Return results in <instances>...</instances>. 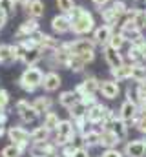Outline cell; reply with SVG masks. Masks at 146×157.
Wrapping results in <instances>:
<instances>
[{
  "mask_svg": "<svg viewBox=\"0 0 146 157\" xmlns=\"http://www.w3.org/2000/svg\"><path fill=\"white\" fill-rule=\"evenodd\" d=\"M68 17H70V22H71V29L70 31L75 33V35H88V33H91L95 29V18L84 7H77L75 6L71 13H68Z\"/></svg>",
  "mask_w": 146,
  "mask_h": 157,
  "instance_id": "6da1fadb",
  "label": "cell"
},
{
  "mask_svg": "<svg viewBox=\"0 0 146 157\" xmlns=\"http://www.w3.org/2000/svg\"><path fill=\"white\" fill-rule=\"evenodd\" d=\"M42 78H44V71L36 66H28L22 75L18 78V86L26 91V93H33L36 88L42 86Z\"/></svg>",
  "mask_w": 146,
  "mask_h": 157,
  "instance_id": "7a4b0ae2",
  "label": "cell"
},
{
  "mask_svg": "<svg viewBox=\"0 0 146 157\" xmlns=\"http://www.w3.org/2000/svg\"><path fill=\"white\" fill-rule=\"evenodd\" d=\"M79 137V133H77V130H75V124H73L71 119H60V122H59V126H57V130H55V139H53V143L59 146V148H62V146H66V144H71L75 143V139Z\"/></svg>",
  "mask_w": 146,
  "mask_h": 157,
  "instance_id": "3957f363",
  "label": "cell"
},
{
  "mask_svg": "<svg viewBox=\"0 0 146 157\" xmlns=\"http://www.w3.org/2000/svg\"><path fill=\"white\" fill-rule=\"evenodd\" d=\"M7 139L17 144L22 152H28L29 150V132L24 128V126H9L7 128Z\"/></svg>",
  "mask_w": 146,
  "mask_h": 157,
  "instance_id": "277c9868",
  "label": "cell"
},
{
  "mask_svg": "<svg viewBox=\"0 0 146 157\" xmlns=\"http://www.w3.org/2000/svg\"><path fill=\"white\" fill-rule=\"evenodd\" d=\"M59 154V146L49 139L44 143H36V144H29V155L31 157H51Z\"/></svg>",
  "mask_w": 146,
  "mask_h": 157,
  "instance_id": "5b68a950",
  "label": "cell"
},
{
  "mask_svg": "<svg viewBox=\"0 0 146 157\" xmlns=\"http://www.w3.org/2000/svg\"><path fill=\"white\" fill-rule=\"evenodd\" d=\"M108 106H104V104H101V102H95L93 106H90L88 110H86V119H88V122L91 124V126H99V124H102L104 122V119L108 115Z\"/></svg>",
  "mask_w": 146,
  "mask_h": 157,
  "instance_id": "8992f818",
  "label": "cell"
},
{
  "mask_svg": "<svg viewBox=\"0 0 146 157\" xmlns=\"http://www.w3.org/2000/svg\"><path fill=\"white\" fill-rule=\"evenodd\" d=\"M137 115H139V104L135 102V99H126L119 108V117L130 124L135 121Z\"/></svg>",
  "mask_w": 146,
  "mask_h": 157,
  "instance_id": "52a82bcc",
  "label": "cell"
},
{
  "mask_svg": "<svg viewBox=\"0 0 146 157\" xmlns=\"http://www.w3.org/2000/svg\"><path fill=\"white\" fill-rule=\"evenodd\" d=\"M124 157H146V148H144V141L143 139H132L124 143L122 148Z\"/></svg>",
  "mask_w": 146,
  "mask_h": 157,
  "instance_id": "ba28073f",
  "label": "cell"
},
{
  "mask_svg": "<svg viewBox=\"0 0 146 157\" xmlns=\"http://www.w3.org/2000/svg\"><path fill=\"white\" fill-rule=\"evenodd\" d=\"M99 82H101V80H99L97 77L88 75V77L84 78V80H82L75 90H73V91L77 93V97H79V99H80L82 95H86V93H95V95H97V91H99Z\"/></svg>",
  "mask_w": 146,
  "mask_h": 157,
  "instance_id": "9c48e42d",
  "label": "cell"
},
{
  "mask_svg": "<svg viewBox=\"0 0 146 157\" xmlns=\"http://www.w3.org/2000/svg\"><path fill=\"white\" fill-rule=\"evenodd\" d=\"M99 93L104 97V99H117L119 97V93H121V86H119V82L117 80H113V78H108V80H101L99 82Z\"/></svg>",
  "mask_w": 146,
  "mask_h": 157,
  "instance_id": "30bf717a",
  "label": "cell"
},
{
  "mask_svg": "<svg viewBox=\"0 0 146 157\" xmlns=\"http://www.w3.org/2000/svg\"><path fill=\"white\" fill-rule=\"evenodd\" d=\"M102 53H104V60H106V64L110 68H119V66L124 64V57H122L121 49H115L110 44H106L102 48Z\"/></svg>",
  "mask_w": 146,
  "mask_h": 157,
  "instance_id": "8fae6325",
  "label": "cell"
},
{
  "mask_svg": "<svg viewBox=\"0 0 146 157\" xmlns=\"http://www.w3.org/2000/svg\"><path fill=\"white\" fill-rule=\"evenodd\" d=\"M36 31H38V20H36V18H28V20H24V22L18 26V29H17V33H15V39H18V40L28 39V37L35 35Z\"/></svg>",
  "mask_w": 146,
  "mask_h": 157,
  "instance_id": "7c38bea8",
  "label": "cell"
},
{
  "mask_svg": "<svg viewBox=\"0 0 146 157\" xmlns=\"http://www.w3.org/2000/svg\"><path fill=\"white\" fill-rule=\"evenodd\" d=\"M60 84H62V78H60V75L57 71H48V73H44L40 88L44 91H48V93H53V91H57L60 88Z\"/></svg>",
  "mask_w": 146,
  "mask_h": 157,
  "instance_id": "4fadbf2b",
  "label": "cell"
},
{
  "mask_svg": "<svg viewBox=\"0 0 146 157\" xmlns=\"http://www.w3.org/2000/svg\"><path fill=\"white\" fill-rule=\"evenodd\" d=\"M68 44V49L71 51V55H79V53H84V51H90V49H95V42L93 39H75L71 42H66Z\"/></svg>",
  "mask_w": 146,
  "mask_h": 157,
  "instance_id": "5bb4252c",
  "label": "cell"
},
{
  "mask_svg": "<svg viewBox=\"0 0 146 157\" xmlns=\"http://www.w3.org/2000/svg\"><path fill=\"white\" fill-rule=\"evenodd\" d=\"M51 29H53V33H57V35H64V33H68V31L71 29L70 17L64 15V13L53 17V18H51Z\"/></svg>",
  "mask_w": 146,
  "mask_h": 157,
  "instance_id": "9a60e30c",
  "label": "cell"
},
{
  "mask_svg": "<svg viewBox=\"0 0 146 157\" xmlns=\"http://www.w3.org/2000/svg\"><path fill=\"white\" fill-rule=\"evenodd\" d=\"M110 130L117 135L119 143H126V141H128V122H126V121H122L119 115L111 121Z\"/></svg>",
  "mask_w": 146,
  "mask_h": 157,
  "instance_id": "2e32d148",
  "label": "cell"
},
{
  "mask_svg": "<svg viewBox=\"0 0 146 157\" xmlns=\"http://www.w3.org/2000/svg\"><path fill=\"white\" fill-rule=\"evenodd\" d=\"M42 59H44V55H42L40 48H38V46H33V48H28V49L22 53V59H20V60H22L26 66H36Z\"/></svg>",
  "mask_w": 146,
  "mask_h": 157,
  "instance_id": "e0dca14e",
  "label": "cell"
},
{
  "mask_svg": "<svg viewBox=\"0 0 146 157\" xmlns=\"http://www.w3.org/2000/svg\"><path fill=\"white\" fill-rule=\"evenodd\" d=\"M111 33H113V28L108 26V24H102V26H99V28L93 29V42H95V44H101V46L104 48L110 42Z\"/></svg>",
  "mask_w": 146,
  "mask_h": 157,
  "instance_id": "ac0fdd59",
  "label": "cell"
},
{
  "mask_svg": "<svg viewBox=\"0 0 146 157\" xmlns=\"http://www.w3.org/2000/svg\"><path fill=\"white\" fill-rule=\"evenodd\" d=\"M80 141H82V146H86V148H95V146H99V141H101V130L88 128V130L80 135Z\"/></svg>",
  "mask_w": 146,
  "mask_h": 157,
  "instance_id": "d6986e66",
  "label": "cell"
},
{
  "mask_svg": "<svg viewBox=\"0 0 146 157\" xmlns=\"http://www.w3.org/2000/svg\"><path fill=\"white\" fill-rule=\"evenodd\" d=\"M24 7H26L28 17H29V18H36V20H38V18L44 15V11H46V6H44L42 0H29Z\"/></svg>",
  "mask_w": 146,
  "mask_h": 157,
  "instance_id": "ffe728a7",
  "label": "cell"
},
{
  "mask_svg": "<svg viewBox=\"0 0 146 157\" xmlns=\"http://www.w3.org/2000/svg\"><path fill=\"white\" fill-rule=\"evenodd\" d=\"M49 139H51V132H49L46 126H42V124L29 132V143H31V144L44 143V141H49Z\"/></svg>",
  "mask_w": 146,
  "mask_h": 157,
  "instance_id": "44dd1931",
  "label": "cell"
},
{
  "mask_svg": "<svg viewBox=\"0 0 146 157\" xmlns=\"http://www.w3.org/2000/svg\"><path fill=\"white\" fill-rule=\"evenodd\" d=\"M117 144H119L117 135H115L110 128H102V130H101V141H99V146H102V148H117Z\"/></svg>",
  "mask_w": 146,
  "mask_h": 157,
  "instance_id": "7402d4cb",
  "label": "cell"
},
{
  "mask_svg": "<svg viewBox=\"0 0 146 157\" xmlns=\"http://www.w3.org/2000/svg\"><path fill=\"white\" fill-rule=\"evenodd\" d=\"M31 104H33V108H35L36 112L42 115V113H46V112H51V108H53V99L48 97V95H40V97H35V101H33Z\"/></svg>",
  "mask_w": 146,
  "mask_h": 157,
  "instance_id": "603a6c76",
  "label": "cell"
},
{
  "mask_svg": "<svg viewBox=\"0 0 146 157\" xmlns=\"http://www.w3.org/2000/svg\"><path fill=\"white\" fill-rule=\"evenodd\" d=\"M0 60H2V64L18 62V59L15 55V49H13V44H0Z\"/></svg>",
  "mask_w": 146,
  "mask_h": 157,
  "instance_id": "cb8c5ba5",
  "label": "cell"
},
{
  "mask_svg": "<svg viewBox=\"0 0 146 157\" xmlns=\"http://www.w3.org/2000/svg\"><path fill=\"white\" fill-rule=\"evenodd\" d=\"M111 77H113V80H117V82H122V80L132 78V64H126L124 62L119 68H111Z\"/></svg>",
  "mask_w": 146,
  "mask_h": 157,
  "instance_id": "d4e9b609",
  "label": "cell"
},
{
  "mask_svg": "<svg viewBox=\"0 0 146 157\" xmlns=\"http://www.w3.org/2000/svg\"><path fill=\"white\" fill-rule=\"evenodd\" d=\"M101 17H102V20H104V24H108V26H115L117 22H121V17L115 13V9L110 6V7H101Z\"/></svg>",
  "mask_w": 146,
  "mask_h": 157,
  "instance_id": "484cf974",
  "label": "cell"
},
{
  "mask_svg": "<svg viewBox=\"0 0 146 157\" xmlns=\"http://www.w3.org/2000/svg\"><path fill=\"white\" fill-rule=\"evenodd\" d=\"M75 102H79V97H77V93L73 91V90H68V91H62L60 95H59V104L62 106V108H71Z\"/></svg>",
  "mask_w": 146,
  "mask_h": 157,
  "instance_id": "4316f807",
  "label": "cell"
},
{
  "mask_svg": "<svg viewBox=\"0 0 146 157\" xmlns=\"http://www.w3.org/2000/svg\"><path fill=\"white\" fill-rule=\"evenodd\" d=\"M18 117H20V121H22L24 124H33L35 121H38L40 113H38L35 108H33V104H29L28 108H24V110L18 113Z\"/></svg>",
  "mask_w": 146,
  "mask_h": 157,
  "instance_id": "83f0119b",
  "label": "cell"
},
{
  "mask_svg": "<svg viewBox=\"0 0 146 157\" xmlns=\"http://www.w3.org/2000/svg\"><path fill=\"white\" fill-rule=\"evenodd\" d=\"M59 122H60V117L55 112H46L44 117H42V126H46L49 132H55L57 126H59Z\"/></svg>",
  "mask_w": 146,
  "mask_h": 157,
  "instance_id": "f1b7e54d",
  "label": "cell"
},
{
  "mask_svg": "<svg viewBox=\"0 0 146 157\" xmlns=\"http://www.w3.org/2000/svg\"><path fill=\"white\" fill-rule=\"evenodd\" d=\"M132 64V80L133 82H141L146 78V66L143 62H130Z\"/></svg>",
  "mask_w": 146,
  "mask_h": 157,
  "instance_id": "f546056e",
  "label": "cell"
},
{
  "mask_svg": "<svg viewBox=\"0 0 146 157\" xmlns=\"http://www.w3.org/2000/svg\"><path fill=\"white\" fill-rule=\"evenodd\" d=\"M128 60H130V62H144L139 44H132V46L128 48Z\"/></svg>",
  "mask_w": 146,
  "mask_h": 157,
  "instance_id": "4dcf8cb0",
  "label": "cell"
},
{
  "mask_svg": "<svg viewBox=\"0 0 146 157\" xmlns=\"http://www.w3.org/2000/svg\"><path fill=\"white\" fill-rule=\"evenodd\" d=\"M24 154H26V152H22L17 144L11 143V144H7V146L2 148V154H0V155L2 157H22Z\"/></svg>",
  "mask_w": 146,
  "mask_h": 157,
  "instance_id": "1f68e13d",
  "label": "cell"
},
{
  "mask_svg": "<svg viewBox=\"0 0 146 157\" xmlns=\"http://www.w3.org/2000/svg\"><path fill=\"white\" fill-rule=\"evenodd\" d=\"M68 113H70L71 121H75V119H79V117H84L86 115V106L80 104V102H75L71 108H68Z\"/></svg>",
  "mask_w": 146,
  "mask_h": 157,
  "instance_id": "d6a6232c",
  "label": "cell"
},
{
  "mask_svg": "<svg viewBox=\"0 0 146 157\" xmlns=\"http://www.w3.org/2000/svg\"><path fill=\"white\" fill-rule=\"evenodd\" d=\"M111 48H115V49H122V46L126 44V40H124V37L119 33V31H113L111 33V37H110V42H108Z\"/></svg>",
  "mask_w": 146,
  "mask_h": 157,
  "instance_id": "836d02e7",
  "label": "cell"
},
{
  "mask_svg": "<svg viewBox=\"0 0 146 157\" xmlns=\"http://www.w3.org/2000/svg\"><path fill=\"white\" fill-rule=\"evenodd\" d=\"M141 31L146 29V11L144 9H137V13H135V17H133V20H132Z\"/></svg>",
  "mask_w": 146,
  "mask_h": 157,
  "instance_id": "e575fe53",
  "label": "cell"
},
{
  "mask_svg": "<svg viewBox=\"0 0 146 157\" xmlns=\"http://www.w3.org/2000/svg\"><path fill=\"white\" fill-rule=\"evenodd\" d=\"M132 124L135 126L137 132H141L143 135H146V113H141V112H139V115L135 117V121H133Z\"/></svg>",
  "mask_w": 146,
  "mask_h": 157,
  "instance_id": "d590c367",
  "label": "cell"
},
{
  "mask_svg": "<svg viewBox=\"0 0 146 157\" xmlns=\"http://www.w3.org/2000/svg\"><path fill=\"white\" fill-rule=\"evenodd\" d=\"M57 7H59L60 13L68 15V13H71L73 7H75V0H57Z\"/></svg>",
  "mask_w": 146,
  "mask_h": 157,
  "instance_id": "8d00e7d4",
  "label": "cell"
},
{
  "mask_svg": "<svg viewBox=\"0 0 146 157\" xmlns=\"http://www.w3.org/2000/svg\"><path fill=\"white\" fill-rule=\"evenodd\" d=\"M15 6H17L15 0H0V9H2L7 17L15 13Z\"/></svg>",
  "mask_w": 146,
  "mask_h": 157,
  "instance_id": "74e56055",
  "label": "cell"
},
{
  "mask_svg": "<svg viewBox=\"0 0 146 157\" xmlns=\"http://www.w3.org/2000/svg\"><path fill=\"white\" fill-rule=\"evenodd\" d=\"M79 102H80V104H84V106H86V110H88L90 106H93V104H95V102H99V101H97V95H95V93H86V95H82V97L79 99Z\"/></svg>",
  "mask_w": 146,
  "mask_h": 157,
  "instance_id": "f35d334b",
  "label": "cell"
},
{
  "mask_svg": "<svg viewBox=\"0 0 146 157\" xmlns=\"http://www.w3.org/2000/svg\"><path fill=\"white\" fill-rule=\"evenodd\" d=\"M9 101H11L9 91H7V90H4V88H0V112H6V110H7Z\"/></svg>",
  "mask_w": 146,
  "mask_h": 157,
  "instance_id": "ab89813d",
  "label": "cell"
},
{
  "mask_svg": "<svg viewBox=\"0 0 146 157\" xmlns=\"http://www.w3.org/2000/svg\"><path fill=\"white\" fill-rule=\"evenodd\" d=\"M84 64H90V62H93L95 60V49H90V51H84V53H79L77 55Z\"/></svg>",
  "mask_w": 146,
  "mask_h": 157,
  "instance_id": "60d3db41",
  "label": "cell"
},
{
  "mask_svg": "<svg viewBox=\"0 0 146 157\" xmlns=\"http://www.w3.org/2000/svg\"><path fill=\"white\" fill-rule=\"evenodd\" d=\"M75 150H77L75 143H71V144H66V146H62V148H60V157H73Z\"/></svg>",
  "mask_w": 146,
  "mask_h": 157,
  "instance_id": "b9f144b4",
  "label": "cell"
},
{
  "mask_svg": "<svg viewBox=\"0 0 146 157\" xmlns=\"http://www.w3.org/2000/svg\"><path fill=\"white\" fill-rule=\"evenodd\" d=\"M99 157H124V154L121 150H117V148H104V152Z\"/></svg>",
  "mask_w": 146,
  "mask_h": 157,
  "instance_id": "7bdbcfd3",
  "label": "cell"
},
{
  "mask_svg": "<svg viewBox=\"0 0 146 157\" xmlns=\"http://www.w3.org/2000/svg\"><path fill=\"white\" fill-rule=\"evenodd\" d=\"M73 157H91L90 148H86V146H77V150H75Z\"/></svg>",
  "mask_w": 146,
  "mask_h": 157,
  "instance_id": "ee69618b",
  "label": "cell"
},
{
  "mask_svg": "<svg viewBox=\"0 0 146 157\" xmlns=\"http://www.w3.org/2000/svg\"><path fill=\"white\" fill-rule=\"evenodd\" d=\"M6 24H7V15H6V13H4V11L0 9V29H2V28H4Z\"/></svg>",
  "mask_w": 146,
  "mask_h": 157,
  "instance_id": "f6af8a7d",
  "label": "cell"
},
{
  "mask_svg": "<svg viewBox=\"0 0 146 157\" xmlns=\"http://www.w3.org/2000/svg\"><path fill=\"white\" fill-rule=\"evenodd\" d=\"M91 2H93L97 7H104L106 4H110V0H91Z\"/></svg>",
  "mask_w": 146,
  "mask_h": 157,
  "instance_id": "bcb514c9",
  "label": "cell"
},
{
  "mask_svg": "<svg viewBox=\"0 0 146 157\" xmlns=\"http://www.w3.org/2000/svg\"><path fill=\"white\" fill-rule=\"evenodd\" d=\"M6 122H7V113L0 112V126H6Z\"/></svg>",
  "mask_w": 146,
  "mask_h": 157,
  "instance_id": "7dc6e473",
  "label": "cell"
},
{
  "mask_svg": "<svg viewBox=\"0 0 146 157\" xmlns=\"http://www.w3.org/2000/svg\"><path fill=\"white\" fill-rule=\"evenodd\" d=\"M139 46H141V53H143V60H146V39L143 40V42H141Z\"/></svg>",
  "mask_w": 146,
  "mask_h": 157,
  "instance_id": "c3c4849f",
  "label": "cell"
},
{
  "mask_svg": "<svg viewBox=\"0 0 146 157\" xmlns=\"http://www.w3.org/2000/svg\"><path fill=\"white\" fill-rule=\"evenodd\" d=\"M4 135H7V130L4 126H0V137H4Z\"/></svg>",
  "mask_w": 146,
  "mask_h": 157,
  "instance_id": "681fc988",
  "label": "cell"
},
{
  "mask_svg": "<svg viewBox=\"0 0 146 157\" xmlns=\"http://www.w3.org/2000/svg\"><path fill=\"white\" fill-rule=\"evenodd\" d=\"M15 2H17V4H22V6H26V4H28L29 0H15Z\"/></svg>",
  "mask_w": 146,
  "mask_h": 157,
  "instance_id": "f907efd6",
  "label": "cell"
},
{
  "mask_svg": "<svg viewBox=\"0 0 146 157\" xmlns=\"http://www.w3.org/2000/svg\"><path fill=\"white\" fill-rule=\"evenodd\" d=\"M51 157H60V155H59V154H57V155H51Z\"/></svg>",
  "mask_w": 146,
  "mask_h": 157,
  "instance_id": "816d5d0a",
  "label": "cell"
},
{
  "mask_svg": "<svg viewBox=\"0 0 146 157\" xmlns=\"http://www.w3.org/2000/svg\"><path fill=\"white\" fill-rule=\"evenodd\" d=\"M143 141H144V148H146V139H143Z\"/></svg>",
  "mask_w": 146,
  "mask_h": 157,
  "instance_id": "f5cc1de1",
  "label": "cell"
},
{
  "mask_svg": "<svg viewBox=\"0 0 146 157\" xmlns=\"http://www.w3.org/2000/svg\"><path fill=\"white\" fill-rule=\"evenodd\" d=\"M0 64H2V60H0Z\"/></svg>",
  "mask_w": 146,
  "mask_h": 157,
  "instance_id": "db71d44e",
  "label": "cell"
},
{
  "mask_svg": "<svg viewBox=\"0 0 146 157\" xmlns=\"http://www.w3.org/2000/svg\"><path fill=\"white\" fill-rule=\"evenodd\" d=\"M144 2H146V0H144Z\"/></svg>",
  "mask_w": 146,
  "mask_h": 157,
  "instance_id": "11a10c76",
  "label": "cell"
}]
</instances>
